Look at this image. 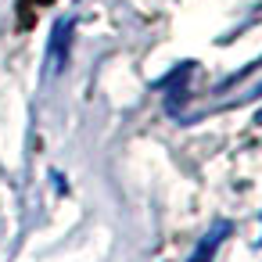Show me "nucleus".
<instances>
[{"mask_svg": "<svg viewBox=\"0 0 262 262\" xmlns=\"http://www.w3.org/2000/svg\"><path fill=\"white\" fill-rule=\"evenodd\" d=\"M72 33H76V18H58L47 40V58H43V76H58L69 65V51H72Z\"/></svg>", "mask_w": 262, "mask_h": 262, "instance_id": "obj_1", "label": "nucleus"}, {"mask_svg": "<svg viewBox=\"0 0 262 262\" xmlns=\"http://www.w3.org/2000/svg\"><path fill=\"white\" fill-rule=\"evenodd\" d=\"M233 233V219H215V226L194 244V251L187 255V262H215V255H219V248H223V241Z\"/></svg>", "mask_w": 262, "mask_h": 262, "instance_id": "obj_2", "label": "nucleus"}, {"mask_svg": "<svg viewBox=\"0 0 262 262\" xmlns=\"http://www.w3.org/2000/svg\"><path fill=\"white\" fill-rule=\"evenodd\" d=\"M51 180H54V187H58V194H69V183H65V176H61L58 169H51Z\"/></svg>", "mask_w": 262, "mask_h": 262, "instance_id": "obj_3", "label": "nucleus"}, {"mask_svg": "<svg viewBox=\"0 0 262 262\" xmlns=\"http://www.w3.org/2000/svg\"><path fill=\"white\" fill-rule=\"evenodd\" d=\"M251 97H262V83H258V86H255V90H251V94H248L244 101H251Z\"/></svg>", "mask_w": 262, "mask_h": 262, "instance_id": "obj_4", "label": "nucleus"}, {"mask_svg": "<svg viewBox=\"0 0 262 262\" xmlns=\"http://www.w3.org/2000/svg\"><path fill=\"white\" fill-rule=\"evenodd\" d=\"M258 219H262V215H258Z\"/></svg>", "mask_w": 262, "mask_h": 262, "instance_id": "obj_5", "label": "nucleus"}]
</instances>
